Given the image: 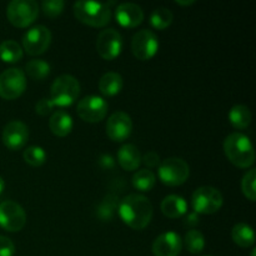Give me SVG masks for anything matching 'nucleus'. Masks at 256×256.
I'll return each instance as SVG.
<instances>
[{"label":"nucleus","instance_id":"obj_1","mask_svg":"<svg viewBox=\"0 0 256 256\" xmlns=\"http://www.w3.org/2000/svg\"><path fill=\"white\" fill-rule=\"evenodd\" d=\"M152 205L146 196L142 194H130L122 200L119 215L122 222L134 230H142L152 219Z\"/></svg>","mask_w":256,"mask_h":256},{"label":"nucleus","instance_id":"obj_2","mask_svg":"<svg viewBox=\"0 0 256 256\" xmlns=\"http://www.w3.org/2000/svg\"><path fill=\"white\" fill-rule=\"evenodd\" d=\"M224 152L229 162L240 169H248L255 162V152L252 142L242 132H232L224 140Z\"/></svg>","mask_w":256,"mask_h":256},{"label":"nucleus","instance_id":"obj_3","mask_svg":"<svg viewBox=\"0 0 256 256\" xmlns=\"http://www.w3.org/2000/svg\"><path fill=\"white\" fill-rule=\"evenodd\" d=\"M74 15L80 22L92 28H102L112 19L109 5L95 2H76L72 6Z\"/></svg>","mask_w":256,"mask_h":256},{"label":"nucleus","instance_id":"obj_4","mask_svg":"<svg viewBox=\"0 0 256 256\" xmlns=\"http://www.w3.org/2000/svg\"><path fill=\"white\" fill-rule=\"evenodd\" d=\"M80 95V84L72 75L64 74L58 76L50 88V100L56 106H70Z\"/></svg>","mask_w":256,"mask_h":256},{"label":"nucleus","instance_id":"obj_5","mask_svg":"<svg viewBox=\"0 0 256 256\" xmlns=\"http://www.w3.org/2000/svg\"><path fill=\"white\" fill-rule=\"evenodd\" d=\"M39 15V4L34 0H12L6 8L9 22L16 28H28Z\"/></svg>","mask_w":256,"mask_h":256},{"label":"nucleus","instance_id":"obj_6","mask_svg":"<svg viewBox=\"0 0 256 256\" xmlns=\"http://www.w3.org/2000/svg\"><path fill=\"white\" fill-rule=\"evenodd\" d=\"M159 179L168 186L182 185L190 175V168L182 158H169L159 165Z\"/></svg>","mask_w":256,"mask_h":256},{"label":"nucleus","instance_id":"obj_7","mask_svg":"<svg viewBox=\"0 0 256 256\" xmlns=\"http://www.w3.org/2000/svg\"><path fill=\"white\" fill-rule=\"evenodd\" d=\"M192 209L198 214L212 215L222 209L224 199L216 188L200 186L192 194Z\"/></svg>","mask_w":256,"mask_h":256},{"label":"nucleus","instance_id":"obj_8","mask_svg":"<svg viewBox=\"0 0 256 256\" xmlns=\"http://www.w3.org/2000/svg\"><path fill=\"white\" fill-rule=\"evenodd\" d=\"M26 89L25 72L19 68H10L0 74V98L14 100Z\"/></svg>","mask_w":256,"mask_h":256},{"label":"nucleus","instance_id":"obj_9","mask_svg":"<svg viewBox=\"0 0 256 256\" xmlns=\"http://www.w3.org/2000/svg\"><path fill=\"white\" fill-rule=\"evenodd\" d=\"M52 44V32L44 25L30 28L22 36V50L32 56L42 55Z\"/></svg>","mask_w":256,"mask_h":256},{"label":"nucleus","instance_id":"obj_10","mask_svg":"<svg viewBox=\"0 0 256 256\" xmlns=\"http://www.w3.org/2000/svg\"><path fill=\"white\" fill-rule=\"evenodd\" d=\"M26 224V214L18 202L5 200L0 202V228L9 232H18Z\"/></svg>","mask_w":256,"mask_h":256},{"label":"nucleus","instance_id":"obj_11","mask_svg":"<svg viewBox=\"0 0 256 256\" xmlns=\"http://www.w3.org/2000/svg\"><path fill=\"white\" fill-rule=\"evenodd\" d=\"M159 50V39L152 30L142 29L132 36V52L136 59L146 62L154 58Z\"/></svg>","mask_w":256,"mask_h":256},{"label":"nucleus","instance_id":"obj_12","mask_svg":"<svg viewBox=\"0 0 256 256\" xmlns=\"http://www.w3.org/2000/svg\"><path fill=\"white\" fill-rule=\"evenodd\" d=\"M108 102L104 98L89 95L80 100L76 105V112L82 120L86 122H99L108 114Z\"/></svg>","mask_w":256,"mask_h":256},{"label":"nucleus","instance_id":"obj_13","mask_svg":"<svg viewBox=\"0 0 256 256\" xmlns=\"http://www.w3.org/2000/svg\"><path fill=\"white\" fill-rule=\"evenodd\" d=\"M122 50V36L118 30L105 29L98 35L96 52L102 59L114 60Z\"/></svg>","mask_w":256,"mask_h":256},{"label":"nucleus","instance_id":"obj_14","mask_svg":"<svg viewBox=\"0 0 256 256\" xmlns=\"http://www.w3.org/2000/svg\"><path fill=\"white\" fill-rule=\"evenodd\" d=\"M132 120L126 112H116L106 122V135L115 142H122L132 135Z\"/></svg>","mask_w":256,"mask_h":256},{"label":"nucleus","instance_id":"obj_15","mask_svg":"<svg viewBox=\"0 0 256 256\" xmlns=\"http://www.w3.org/2000/svg\"><path fill=\"white\" fill-rule=\"evenodd\" d=\"M2 142L9 150L16 152L22 149L29 139V129L24 122L12 120L8 122L2 129Z\"/></svg>","mask_w":256,"mask_h":256},{"label":"nucleus","instance_id":"obj_16","mask_svg":"<svg viewBox=\"0 0 256 256\" xmlns=\"http://www.w3.org/2000/svg\"><path fill=\"white\" fill-rule=\"evenodd\" d=\"M182 249V238L174 232H168L159 235L152 242V254L155 256H178Z\"/></svg>","mask_w":256,"mask_h":256},{"label":"nucleus","instance_id":"obj_17","mask_svg":"<svg viewBox=\"0 0 256 256\" xmlns=\"http://www.w3.org/2000/svg\"><path fill=\"white\" fill-rule=\"evenodd\" d=\"M115 19L124 28H136L144 20V12L134 2H122L115 9Z\"/></svg>","mask_w":256,"mask_h":256},{"label":"nucleus","instance_id":"obj_18","mask_svg":"<svg viewBox=\"0 0 256 256\" xmlns=\"http://www.w3.org/2000/svg\"><path fill=\"white\" fill-rule=\"evenodd\" d=\"M118 162L126 172H134L142 164V154L132 144H125L118 150Z\"/></svg>","mask_w":256,"mask_h":256},{"label":"nucleus","instance_id":"obj_19","mask_svg":"<svg viewBox=\"0 0 256 256\" xmlns=\"http://www.w3.org/2000/svg\"><path fill=\"white\" fill-rule=\"evenodd\" d=\"M162 212L169 219H179L188 212V204L184 198L179 195H168L162 202Z\"/></svg>","mask_w":256,"mask_h":256},{"label":"nucleus","instance_id":"obj_20","mask_svg":"<svg viewBox=\"0 0 256 256\" xmlns=\"http://www.w3.org/2000/svg\"><path fill=\"white\" fill-rule=\"evenodd\" d=\"M72 119L64 110H56L52 112L49 120V128L54 135L64 138L69 135L72 130Z\"/></svg>","mask_w":256,"mask_h":256},{"label":"nucleus","instance_id":"obj_21","mask_svg":"<svg viewBox=\"0 0 256 256\" xmlns=\"http://www.w3.org/2000/svg\"><path fill=\"white\" fill-rule=\"evenodd\" d=\"M124 80L122 75L115 72H109L102 75L99 80V90L105 96H115L122 92Z\"/></svg>","mask_w":256,"mask_h":256},{"label":"nucleus","instance_id":"obj_22","mask_svg":"<svg viewBox=\"0 0 256 256\" xmlns=\"http://www.w3.org/2000/svg\"><path fill=\"white\" fill-rule=\"evenodd\" d=\"M232 238L235 244L240 248H250L255 244L254 230L245 222H239L232 228Z\"/></svg>","mask_w":256,"mask_h":256},{"label":"nucleus","instance_id":"obj_23","mask_svg":"<svg viewBox=\"0 0 256 256\" xmlns=\"http://www.w3.org/2000/svg\"><path fill=\"white\" fill-rule=\"evenodd\" d=\"M229 120L235 129H246L252 122V112L246 105H234L229 112Z\"/></svg>","mask_w":256,"mask_h":256},{"label":"nucleus","instance_id":"obj_24","mask_svg":"<svg viewBox=\"0 0 256 256\" xmlns=\"http://www.w3.org/2000/svg\"><path fill=\"white\" fill-rule=\"evenodd\" d=\"M22 48L14 40H5L0 44V59L5 62H18L22 59Z\"/></svg>","mask_w":256,"mask_h":256},{"label":"nucleus","instance_id":"obj_25","mask_svg":"<svg viewBox=\"0 0 256 256\" xmlns=\"http://www.w3.org/2000/svg\"><path fill=\"white\" fill-rule=\"evenodd\" d=\"M155 182H156V178L152 170H138L132 176V185L135 189L142 192H150L155 186Z\"/></svg>","mask_w":256,"mask_h":256},{"label":"nucleus","instance_id":"obj_26","mask_svg":"<svg viewBox=\"0 0 256 256\" xmlns=\"http://www.w3.org/2000/svg\"><path fill=\"white\" fill-rule=\"evenodd\" d=\"M25 72L32 80H44L50 74V65L42 59L30 60L25 65Z\"/></svg>","mask_w":256,"mask_h":256},{"label":"nucleus","instance_id":"obj_27","mask_svg":"<svg viewBox=\"0 0 256 256\" xmlns=\"http://www.w3.org/2000/svg\"><path fill=\"white\" fill-rule=\"evenodd\" d=\"M174 14L168 8H156L150 15V24L154 29L164 30L172 25Z\"/></svg>","mask_w":256,"mask_h":256},{"label":"nucleus","instance_id":"obj_28","mask_svg":"<svg viewBox=\"0 0 256 256\" xmlns=\"http://www.w3.org/2000/svg\"><path fill=\"white\" fill-rule=\"evenodd\" d=\"M184 244L189 252L200 254L205 248V238L199 230H189L184 236Z\"/></svg>","mask_w":256,"mask_h":256},{"label":"nucleus","instance_id":"obj_29","mask_svg":"<svg viewBox=\"0 0 256 256\" xmlns=\"http://www.w3.org/2000/svg\"><path fill=\"white\" fill-rule=\"evenodd\" d=\"M22 158H24L25 162L29 164L30 166H42L45 162H46V152L42 146H29L24 150L22 152Z\"/></svg>","mask_w":256,"mask_h":256},{"label":"nucleus","instance_id":"obj_30","mask_svg":"<svg viewBox=\"0 0 256 256\" xmlns=\"http://www.w3.org/2000/svg\"><path fill=\"white\" fill-rule=\"evenodd\" d=\"M256 170L250 169L246 174L244 175L242 182V194L250 200L255 202L256 200Z\"/></svg>","mask_w":256,"mask_h":256},{"label":"nucleus","instance_id":"obj_31","mask_svg":"<svg viewBox=\"0 0 256 256\" xmlns=\"http://www.w3.org/2000/svg\"><path fill=\"white\" fill-rule=\"evenodd\" d=\"M65 2L62 0H45L42 2V10L48 18L54 19L64 12Z\"/></svg>","mask_w":256,"mask_h":256},{"label":"nucleus","instance_id":"obj_32","mask_svg":"<svg viewBox=\"0 0 256 256\" xmlns=\"http://www.w3.org/2000/svg\"><path fill=\"white\" fill-rule=\"evenodd\" d=\"M54 106L55 105L52 104V100L48 99V98H42L35 105V112H36V114L42 115V116H46V115H49L52 112Z\"/></svg>","mask_w":256,"mask_h":256},{"label":"nucleus","instance_id":"obj_33","mask_svg":"<svg viewBox=\"0 0 256 256\" xmlns=\"http://www.w3.org/2000/svg\"><path fill=\"white\" fill-rule=\"evenodd\" d=\"M15 245L9 238L0 235V256H14Z\"/></svg>","mask_w":256,"mask_h":256},{"label":"nucleus","instance_id":"obj_34","mask_svg":"<svg viewBox=\"0 0 256 256\" xmlns=\"http://www.w3.org/2000/svg\"><path fill=\"white\" fill-rule=\"evenodd\" d=\"M142 162H144L148 168H155L160 165V156L155 152H149L142 158Z\"/></svg>","mask_w":256,"mask_h":256},{"label":"nucleus","instance_id":"obj_35","mask_svg":"<svg viewBox=\"0 0 256 256\" xmlns=\"http://www.w3.org/2000/svg\"><path fill=\"white\" fill-rule=\"evenodd\" d=\"M175 2L179 5H182V6H188V5H192L195 2L194 0H189V2H179V0H178V2Z\"/></svg>","mask_w":256,"mask_h":256},{"label":"nucleus","instance_id":"obj_36","mask_svg":"<svg viewBox=\"0 0 256 256\" xmlns=\"http://www.w3.org/2000/svg\"><path fill=\"white\" fill-rule=\"evenodd\" d=\"M4 189H5V182H4V180H2V178L0 176V195L2 194Z\"/></svg>","mask_w":256,"mask_h":256},{"label":"nucleus","instance_id":"obj_37","mask_svg":"<svg viewBox=\"0 0 256 256\" xmlns=\"http://www.w3.org/2000/svg\"><path fill=\"white\" fill-rule=\"evenodd\" d=\"M256 255V250L254 249V250H252V254H250V256H255Z\"/></svg>","mask_w":256,"mask_h":256}]
</instances>
